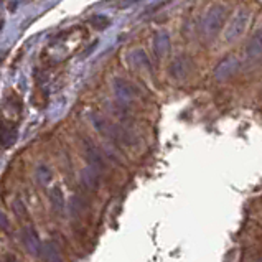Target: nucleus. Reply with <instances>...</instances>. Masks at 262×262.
I'll return each mask as SVG.
<instances>
[{
  "label": "nucleus",
  "mask_w": 262,
  "mask_h": 262,
  "mask_svg": "<svg viewBox=\"0 0 262 262\" xmlns=\"http://www.w3.org/2000/svg\"><path fill=\"white\" fill-rule=\"evenodd\" d=\"M224 13H226V9L223 7H213L211 10L206 13V17L203 20V30L206 35H214L220 32V28L224 21Z\"/></svg>",
  "instance_id": "f257e3e1"
},
{
  "label": "nucleus",
  "mask_w": 262,
  "mask_h": 262,
  "mask_svg": "<svg viewBox=\"0 0 262 262\" xmlns=\"http://www.w3.org/2000/svg\"><path fill=\"white\" fill-rule=\"evenodd\" d=\"M248 21H249V13L248 12H239L236 15V18L233 20V24H231L229 28H228L226 40L237 38V36L246 30V27H248Z\"/></svg>",
  "instance_id": "f03ea898"
},
{
  "label": "nucleus",
  "mask_w": 262,
  "mask_h": 262,
  "mask_svg": "<svg viewBox=\"0 0 262 262\" xmlns=\"http://www.w3.org/2000/svg\"><path fill=\"white\" fill-rule=\"evenodd\" d=\"M249 58H257L262 55V28L259 32H256V35L252 36V40L248 45V50H246Z\"/></svg>",
  "instance_id": "7ed1b4c3"
},
{
  "label": "nucleus",
  "mask_w": 262,
  "mask_h": 262,
  "mask_svg": "<svg viewBox=\"0 0 262 262\" xmlns=\"http://www.w3.org/2000/svg\"><path fill=\"white\" fill-rule=\"evenodd\" d=\"M51 205L55 206V209H61L63 205H64V200H63V193H61V188L59 186H55L53 191H51Z\"/></svg>",
  "instance_id": "20e7f679"
},
{
  "label": "nucleus",
  "mask_w": 262,
  "mask_h": 262,
  "mask_svg": "<svg viewBox=\"0 0 262 262\" xmlns=\"http://www.w3.org/2000/svg\"><path fill=\"white\" fill-rule=\"evenodd\" d=\"M89 24H91L94 28L97 30H102V28H106L109 25V20L107 18H104L102 15H94V17L89 20Z\"/></svg>",
  "instance_id": "39448f33"
}]
</instances>
